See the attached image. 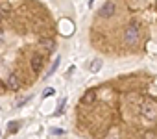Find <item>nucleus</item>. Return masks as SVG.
I'll use <instances>...</instances> for the list:
<instances>
[{
  "mask_svg": "<svg viewBox=\"0 0 157 139\" xmlns=\"http://www.w3.org/2000/svg\"><path fill=\"white\" fill-rule=\"evenodd\" d=\"M41 46H43V50H44L46 54H50V52H54V50H56V41H54V39L44 37V39H41Z\"/></svg>",
  "mask_w": 157,
  "mask_h": 139,
  "instance_id": "nucleus-6",
  "label": "nucleus"
},
{
  "mask_svg": "<svg viewBox=\"0 0 157 139\" xmlns=\"http://www.w3.org/2000/svg\"><path fill=\"white\" fill-rule=\"evenodd\" d=\"M105 139H120V135H118V132H111V133H107Z\"/></svg>",
  "mask_w": 157,
  "mask_h": 139,
  "instance_id": "nucleus-12",
  "label": "nucleus"
},
{
  "mask_svg": "<svg viewBox=\"0 0 157 139\" xmlns=\"http://www.w3.org/2000/svg\"><path fill=\"white\" fill-rule=\"evenodd\" d=\"M96 100V91L94 89H87L82 97V104H94Z\"/></svg>",
  "mask_w": 157,
  "mask_h": 139,
  "instance_id": "nucleus-7",
  "label": "nucleus"
},
{
  "mask_svg": "<svg viewBox=\"0 0 157 139\" xmlns=\"http://www.w3.org/2000/svg\"><path fill=\"white\" fill-rule=\"evenodd\" d=\"M50 132H52V133H56V135H61V133H65V132H63L61 128H52Z\"/></svg>",
  "mask_w": 157,
  "mask_h": 139,
  "instance_id": "nucleus-14",
  "label": "nucleus"
},
{
  "mask_svg": "<svg viewBox=\"0 0 157 139\" xmlns=\"http://www.w3.org/2000/svg\"><path fill=\"white\" fill-rule=\"evenodd\" d=\"M0 11H2L4 15H6V13H10V6H8V4H0Z\"/></svg>",
  "mask_w": 157,
  "mask_h": 139,
  "instance_id": "nucleus-13",
  "label": "nucleus"
},
{
  "mask_svg": "<svg viewBox=\"0 0 157 139\" xmlns=\"http://www.w3.org/2000/svg\"><path fill=\"white\" fill-rule=\"evenodd\" d=\"M117 13V6L111 2V0H109V2H105L102 8H100V15L104 17V19H109V17H113Z\"/></svg>",
  "mask_w": 157,
  "mask_h": 139,
  "instance_id": "nucleus-4",
  "label": "nucleus"
},
{
  "mask_svg": "<svg viewBox=\"0 0 157 139\" xmlns=\"http://www.w3.org/2000/svg\"><path fill=\"white\" fill-rule=\"evenodd\" d=\"M52 95H54V89H48V91H46V93H44V95H43V97H44V98H46V97H52Z\"/></svg>",
  "mask_w": 157,
  "mask_h": 139,
  "instance_id": "nucleus-15",
  "label": "nucleus"
},
{
  "mask_svg": "<svg viewBox=\"0 0 157 139\" xmlns=\"http://www.w3.org/2000/svg\"><path fill=\"white\" fill-rule=\"evenodd\" d=\"M2 17H4V13H2V11H0V21H2Z\"/></svg>",
  "mask_w": 157,
  "mask_h": 139,
  "instance_id": "nucleus-16",
  "label": "nucleus"
},
{
  "mask_svg": "<svg viewBox=\"0 0 157 139\" xmlns=\"http://www.w3.org/2000/svg\"><path fill=\"white\" fill-rule=\"evenodd\" d=\"M6 87L11 89V91H17V89L21 87V80H19V76H17V74H10V76H8V82H6Z\"/></svg>",
  "mask_w": 157,
  "mask_h": 139,
  "instance_id": "nucleus-5",
  "label": "nucleus"
},
{
  "mask_svg": "<svg viewBox=\"0 0 157 139\" xmlns=\"http://www.w3.org/2000/svg\"><path fill=\"white\" fill-rule=\"evenodd\" d=\"M30 65H32V71H33L35 74H39V73L43 71V65H44V56H43V54H35V56L32 58Z\"/></svg>",
  "mask_w": 157,
  "mask_h": 139,
  "instance_id": "nucleus-3",
  "label": "nucleus"
},
{
  "mask_svg": "<svg viewBox=\"0 0 157 139\" xmlns=\"http://www.w3.org/2000/svg\"><path fill=\"white\" fill-rule=\"evenodd\" d=\"M65 104H67V100L63 98V100L59 102V106H57V111H56V115H61V113H63V109H65Z\"/></svg>",
  "mask_w": 157,
  "mask_h": 139,
  "instance_id": "nucleus-11",
  "label": "nucleus"
},
{
  "mask_svg": "<svg viewBox=\"0 0 157 139\" xmlns=\"http://www.w3.org/2000/svg\"><path fill=\"white\" fill-rule=\"evenodd\" d=\"M19 126H21L19 122H10V124H8V132H10V133H15V132L19 130Z\"/></svg>",
  "mask_w": 157,
  "mask_h": 139,
  "instance_id": "nucleus-10",
  "label": "nucleus"
},
{
  "mask_svg": "<svg viewBox=\"0 0 157 139\" xmlns=\"http://www.w3.org/2000/svg\"><path fill=\"white\" fill-rule=\"evenodd\" d=\"M140 115L146 117V119H150V121H155L157 119V102L151 100V98L142 100V104H140Z\"/></svg>",
  "mask_w": 157,
  "mask_h": 139,
  "instance_id": "nucleus-2",
  "label": "nucleus"
},
{
  "mask_svg": "<svg viewBox=\"0 0 157 139\" xmlns=\"http://www.w3.org/2000/svg\"><path fill=\"white\" fill-rule=\"evenodd\" d=\"M139 28H140L139 22H131V24L124 30V43H126L128 46L137 45V41H139V37H140V30H139Z\"/></svg>",
  "mask_w": 157,
  "mask_h": 139,
  "instance_id": "nucleus-1",
  "label": "nucleus"
},
{
  "mask_svg": "<svg viewBox=\"0 0 157 139\" xmlns=\"http://www.w3.org/2000/svg\"><path fill=\"white\" fill-rule=\"evenodd\" d=\"M100 69H102V59H94V61L91 63V71L96 73V71H100Z\"/></svg>",
  "mask_w": 157,
  "mask_h": 139,
  "instance_id": "nucleus-9",
  "label": "nucleus"
},
{
  "mask_svg": "<svg viewBox=\"0 0 157 139\" xmlns=\"http://www.w3.org/2000/svg\"><path fill=\"white\" fill-rule=\"evenodd\" d=\"M59 63H61V59H59V56H57V59H54V63H52V67H50V71H48V74H44V78H50V76H52V74L57 71Z\"/></svg>",
  "mask_w": 157,
  "mask_h": 139,
  "instance_id": "nucleus-8",
  "label": "nucleus"
}]
</instances>
